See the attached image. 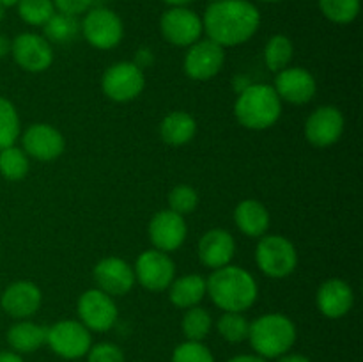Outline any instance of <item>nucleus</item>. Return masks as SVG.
I'll use <instances>...</instances> for the list:
<instances>
[{
  "label": "nucleus",
  "instance_id": "f257e3e1",
  "mask_svg": "<svg viewBox=\"0 0 363 362\" xmlns=\"http://www.w3.org/2000/svg\"><path fill=\"white\" fill-rule=\"evenodd\" d=\"M261 25V13L250 0H218L211 2L202 16L208 39L222 48L240 46L255 35Z\"/></svg>",
  "mask_w": 363,
  "mask_h": 362
},
{
  "label": "nucleus",
  "instance_id": "f03ea898",
  "mask_svg": "<svg viewBox=\"0 0 363 362\" xmlns=\"http://www.w3.org/2000/svg\"><path fill=\"white\" fill-rule=\"evenodd\" d=\"M206 290L213 304L227 312L248 311L259 297L257 280L248 270L238 265L213 270L206 279Z\"/></svg>",
  "mask_w": 363,
  "mask_h": 362
},
{
  "label": "nucleus",
  "instance_id": "7ed1b4c3",
  "mask_svg": "<svg viewBox=\"0 0 363 362\" xmlns=\"http://www.w3.org/2000/svg\"><path fill=\"white\" fill-rule=\"evenodd\" d=\"M234 116L238 123L248 130H268L275 126L282 116V99L273 85L250 84L238 94Z\"/></svg>",
  "mask_w": 363,
  "mask_h": 362
},
{
  "label": "nucleus",
  "instance_id": "20e7f679",
  "mask_svg": "<svg viewBox=\"0 0 363 362\" xmlns=\"http://www.w3.org/2000/svg\"><path fill=\"white\" fill-rule=\"evenodd\" d=\"M296 325L293 319L280 312H268L250 322L248 341L255 355L262 358H279L289 353L296 343Z\"/></svg>",
  "mask_w": 363,
  "mask_h": 362
},
{
  "label": "nucleus",
  "instance_id": "39448f33",
  "mask_svg": "<svg viewBox=\"0 0 363 362\" xmlns=\"http://www.w3.org/2000/svg\"><path fill=\"white\" fill-rule=\"evenodd\" d=\"M255 263L269 279L289 277L298 266L296 247L282 234H264L255 247Z\"/></svg>",
  "mask_w": 363,
  "mask_h": 362
},
{
  "label": "nucleus",
  "instance_id": "423d86ee",
  "mask_svg": "<svg viewBox=\"0 0 363 362\" xmlns=\"http://www.w3.org/2000/svg\"><path fill=\"white\" fill-rule=\"evenodd\" d=\"M145 87L144 70L133 60H121L112 64L101 77V91L108 99L128 103L137 99Z\"/></svg>",
  "mask_w": 363,
  "mask_h": 362
},
{
  "label": "nucleus",
  "instance_id": "0eeeda50",
  "mask_svg": "<svg viewBox=\"0 0 363 362\" xmlns=\"http://www.w3.org/2000/svg\"><path fill=\"white\" fill-rule=\"evenodd\" d=\"M46 344L59 357L74 361L85 357L89 348L92 346L91 330L78 319H60L48 327Z\"/></svg>",
  "mask_w": 363,
  "mask_h": 362
},
{
  "label": "nucleus",
  "instance_id": "6e6552de",
  "mask_svg": "<svg viewBox=\"0 0 363 362\" xmlns=\"http://www.w3.org/2000/svg\"><path fill=\"white\" fill-rule=\"evenodd\" d=\"M85 41L98 50H112L123 41L124 25L119 14L106 7H94L85 13L80 23Z\"/></svg>",
  "mask_w": 363,
  "mask_h": 362
},
{
  "label": "nucleus",
  "instance_id": "1a4fd4ad",
  "mask_svg": "<svg viewBox=\"0 0 363 362\" xmlns=\"http://www.w3.org/2000/svg\"><path fill=\"white\" fill-rule=\"evenodd\" d=\"M135 279L152 293H162L169 290L172 280L176 279V265L167 252L149 248L144 251L135 261Z\"/></svg>",
  "mask_w": 363,
  "mask_h": 362
},
{
  "label": "nucleus",
  "instance_id": "9d476101",
  "mask_svg": "<svg viewBox=\"0 0 363 362\" xmlns=\"http://www.w3.org/2000/svg\"><path fill=\"white\" fill-rule=\"evenodd\" d=\"M78 322L84 323L91 332H106L112 329L119 318V309L110 295L98 287L84 291L78 298Z\"/></svg>",
  "mask_w": 363,
  "mask_h": 362
},
{
  "label": "nucleus",
  "instance_id": "9b49d317",
  "mask_svg": "<svg viewBox=\"0 0 363 362\" xmlns=\"http://www.w3.org/2000/svg\"><path fill=\"white\" fill-rule=\"evenodd\" d=\"M160 32L163 39L174 46H191L201 39L204 27L202 18L186 6L170 7L160 18Z\"/></svg>",
  "mask_w": 363,
  "mask_h": 362
},
{
  "label": "nucleus",
  "instance_id": "f8f14e48",
  "mask_svg": "<svg viewBox=\"0 0 363 362\" xmlns=\"http://www.w3.org/2000/svg\"><path fill=\"white\" fill-rule=\"evenodd\" d=\"M225 64V50L211 39H199L184 55V73L195 82H208L222 71Z\"/></svg>",
  "mask_w": 363,
  "mask_h": 362
},
{
  "label": "nucleus",
  "instance_id": "ddd939ff",
  "mask_svg": "<svg viewBox=\"0 0 363 362\" xmlns=\"http://www.w3.org/2000/svg\"><path fill=\"white\" fill-rule=\"evenodd\" d=\"M11 55L14 62L28 73H43L53 62L52 45L34 32L18 34L11 41Z\"/></svg>",
  "mask_w": 363,
  "mask_h": 362
},
{
  "label": "nucleus",
  "instance_id": "4468645a",
  "mask_svg": "<svg viewBox=\"0 0 363 362\" xmlns=\"http://www.w3.org/2000/svg\"><path fill=\"white\" fill-rule=\"evenodd\" d=\"M344 133V116L337 106L325 105L315 109L305 121V137L315 148H330Z\"/></svg>",
  "mask_w": 363,
  "mask_h": 362
},
{
  "label": "nucleus",
  "instance_id": "2eb2a0df",
  "mask_svg": "<svg viewBox=\"0 0 363 362\" xmlns=\"http://www.w3.org/2000/svg\"><path fill=\"white\" fill-rule=\"evenodd\" d=\"M98 290L110 297H124L133 290L135 283V270L128 261L121 258H103L101 261L96 263L92 270Z\"/></svg>",
  "mask_w": 363,
  "mask_h": 362
},
{
  "label": "nucleus",
  "instance_id": "dca6fc26",
  "mask_svg": "<svg viewBox=\"0 0 363 362\" xmlns=\"http://www.w3.org/2000/svg\"><path fill=\"white\" fill-rule=\"evenodd\" d=\"M147 234L156 251L169 254V252L177 251L184 243L188 227L183 215L172 212V209H160L149 222Z\"/></svg>",
  "mask_w": 363,
  "mask_h": 362
},
{
  "label": "nucleus",
  "instance_id": "f3484780",
  "mask_svg": "<svg viewBox=\"0 0 363 362\" xmlns=\"http://www.w3.org/2000/svg\"><path fill=\"white\" fill-rule=\"evenodd\" d=\"M23 151L30 158L39 160V162H52L57 160L64 153L66 141L62 133L52 124L46 123H34L23 131L21 137Z\"/></svg>",
  "mask_w": 363,
  "mask_h": 362
},
{
  "label": "nucleus",
  "instance_id": "a211bd4d",
  "mask_svg": "<svg viewBox=\"0 0 363 362\" xmlns=\"http://www.w3.org/2000/svg\"><path fill=\"white\" fill-rule=\"evenodd\" d=\"M273 89L282 102L291 105H305L314 99L318 92V82L311 71L289 66L277 73Z\"/></svg>",
  "mask_w": 363,
  "mask_h": 362
},
{
  "label": "nucleus",
  "instance_id": "6ab92c4d",
  "mask_svg": "<svg viewBox=\"0 0 363 362\" xmlns=\"http://www.w3.org/2000/svg\"><path fill=\"white\" fill-rule=\"evenodd\" d=\"M43 293L32 280H14L4 290L0 307L16 319H27L39 311Z\"/></svg>",
  "mask_w": 363,
  "mask_h": 362
},
{
  "label": "nucleus",
  "instance_id": "aec40b11",
  "mask_svg": "<svg viewBox=\"0 0 363 362\" xmlns=\"http://www.w3.org/2000/svg\"><path fill=\"white\" fill-rule=\"evenodd\" d=\"M354 293L353 287L342 279L325 280L315 293V305L319 312L330 319H337L346 316L353 309Z\"/></svg>",
  "mask_w": 363,
  "mask_h": 362
},
{
  "label": "nucleus",
  "instance_id": "412c9836",
  "mask_svg": "<svg viewBox=\"0 0 363 362\" xmlns=\"http://www.w3.org/2000/svg\"><path fill=\"white\" fill-rule=\"evenodd\" d=\"M234 254H236V240L227 229L216 227L208 231L199 241V259L202 265L211 270L230 265Z\"/></svg>",
  "mask_w": 363,
  "mask_h": 362
},
{
  "label": "nucleus",
  "instance_id": "4be33fe9",
  "mask_svg": "<svg viewBox=\"0 0 363 362\" xmlns=\"http://www.w3.org/2000/svg\"><path fill=\"white\" fill-rule=\"evenodd\" d=\"M234 222L245 236L261 238L269 229V212L262 202L245 199L234 209Z\"/></svg>",
  "mask_w": 363,
  "mask_h": 362
},
{
  "label": "nucleus",
  "instance_id": "5701e85b",
  "mask_svg": "<svg viewBox=\"0 0 363 362\" xmlns=\"http://www.w3.org/2000/svg\"><path fill=\"white\" fill-rule=\"evenodd\" d=\"M197 133V121L184 110H174L167 114L160 123V137L165 144L179 148L188 144Z\"/></svg>",
  "mask_w": 363,
  "mask_h": 362
},
{
  "label": "nucleus",
  "instance_id": "b1692460",
  "mask_svg": "<svg viewBox=\"0 0 363 362\" xmlns=\"http://www.w3.org/2000/svg\"><path fill=\"white\" fill-rule=\"evenodd\" d=\"M46 332H48V327L38 325L34 322H28V319H21L7 330L6 337L13 351L21 355L32 353V351L39 350L43 344H46Z\"/></svg>",
  "mask_w": 363,
  "mask_h": 362
},
{
  "label": "nucleus",
  "instance_id": "393cba45",
  "mask_svg": "<svg viewBox=\"0 0 363 362\" xmlns=\"http://www.w3.org/2000/svg\"><path fill=\"white\" fill-rule=\"evenodd\" d=\"M206 277L199 273L177 277L169 286V298L172 305L179 309H190L199 305L206 297Z\"/></svg>",
  "mask_w": 363,
  "mask_h": 362
},
{
  "label": "nucleus",
  "instance_id": "a878e982",
  "mask_svg": "<svg viewBox=\"0 0 363 362\" xmlns=\"http://www.w3.org/2000/svg\"><path fill=\"white\" fill-rule=\"evenodd\" d=\"M43 32L45 35L43 38L50 43V45H66L77 39V35L80 34V21L77 16H69V14H64L55 11L52 14L48 21L43 25Z\"/></svg>",
  "mask_w": 363,
  "mask_h": 362
},
{
  "label": "nucleus",
  "instance_id": "bb28decb",
  "mask_svg": "<svg viewBox=\"0 0 363 362\" xmlns=\"http://www.w3.org/2000/svg\"><path fill=\"white\" fill-rule=\"evenodd\" d=\"M294 46L287 35L275 34L268 39L264 46V62L269 71L279 73V71L289 67L291 60H293Z\"/></svg>",
  "mask_w": 363,
  "mask_h": 362
},
{
  "label": "nucleus",
  "instance_id": "cd10ccee",
  "mask_svg": "<svg viewBox=\"0 0 363 362\" xmlns=\"http://www.w3.org/2000/svg\"><path fill=\"white\" fill-rule=\"evenodd\" d=\"M30 163H28L27 153L16 146L0 149V174L7 181H21L28 174Z\"/></svg>",
  "mask_w": 363,
  "mask_h": 362
},
{
  "label": "nucleus",
  "instance_id": "c85d7f7f",
  "mask_svg": "<svg viewBox=\"0 0 363 362\" xmlns=\"http://www.w3.org/2000/svg\"><path fill=\"white\" fill-rule=\"evenodd\" d=\"M211 314L201 305H194V307L186 309L183 316V323H181V329H183L186 341H204L211 332Z\"/></svg>",
  "mask_w": 363,
  "mask_h": 362
},
{
  "label": "nucleus",
  "instance_id": "c756f323",
  "mask_svg": "<svg viewBox=\"0 0 363 362\" xmlns=\"http://www.w3.org/2000/svg\"><path fill=\"white\" fill-rule=\"evenodd\" d=\"M20 133L21 126L16 106L13 105V102L0 96V149L14 146V142L20 138Z\"/></svg>",
  "mask_w": 363,
  "mask_h": 362
},
{
  "label": "nucleus",
  "instance_id": "7c9ffc66",
  "mask_svg": "<svg viewBox=\"0 0 363 362\" xmlns=\"http://www.w3.org/2000/svg\"><path fill=\"white\" fill-rule=\"evenodd\" d=\"M216 330L227 343H243L248 339V330H250V322L245 318L243 312H227L220 316L216 322Z\"/></svg>",
  "mask_w": 363,
  "mask_h": 362
},
{
  "label": "nucleus",
  "instance_id": "2f4dec72",
  "mask_svg": "<svg viewBox=\"0 0 363 362\" xmlns=\"http://www.w3.org/2000/svg\"><path fill=\"white\" fill-rule=\"evenodd\" d=\"M362 0H319V9L337 25H347L360 14Z\"/></svg>",
  "mask_w": 363,
  "mask_h": 362
},
{
  "label": "nucleus",
  "instance_id": "473e14b6",
  "mask_svg": "<svg viewBox=\"0 0 363 362\" xmlns=\"http://www.w3.org/2000/svg\"><path fill=\"white\" fill-rule=\"evenodd\" d=\"M16 7L21 20L32 27H43L55 13L53 0H18Z\"/></svg>",
  "mask_w": 363,
  "mask_h": 362
},
{
  "label": "nucleus",
  "instance_id": "72a5a7b5",
  "mask_svg": "<svg viewBox=\"0 0 363 362\" xmlns=\"http://www.w3.org/2000/svg\"><path fill=\"white\" fill-rule=\"evenodd\" d=\"M199 206V194L190 185H177L169 194V209L179 213V215H188L194 213Z\"/></svg>",
  "mask_w": 363,
  "mask_h": 362
},
{
  "label": "nucleus",
  "instance_id": "f704fd0d",
  "mask_svg": "<svg viewBox=\"0 0 363 362\" xmlns=\"http://www.w3.org/2000/svg\"><path fill=\"white\" fill-rule=\"evenodd\" d=\"M172 362H215V357L202 341H184L174 348Z\"/></svg>",
  "mask_w": 363,
  "mask_h": 362
},
{
  "label": "nucleus",
  "instance_id": "c9c22d12",
  "mask_svg": "<svg viewBox=\"0 0 363 362\" xmlns=\"http://www.w3.org/2000/svg\"><path fill=\"white\" fill-rule=\"evenodd\" d=\"M87 362H126L123 348L113 343L92 344L87 351Z\"/></svg>",
  "mask_w": 363,
  "mask_h": 362
},
{
  "label": "nucleus",
  "instance_id": "e433bc0d",
  "mask_svg": "<svg viewBox=\"0 0 363 362\" xmlns=\"http://www.w3.org/2000/svg\"><path fill=\"white\" fill-rule=\"evenodd\" d=\"M94 0H53V6L55 11L64 14H69V16H80L85 14L92 7Z\"/></svg>",
  "mask_w": 363,
  "mask_h": 362
},
{
  "label": "nucleus",
  "instance_id": "4c0bfd02",
  "mask_svg": "<svg viewBox=\"0 0 363 362\" xmlns=\"http://www.w3.org/2000/svg\"><path fill=\"white\" fill-rule=\"evenodd\" d=\"M152 60H155V55H152V52L149 48H140L137 53H135V60L133 62L137 64L140 70H144V67L151 66Z\"/></svg>",
  "mask_w": 363,
  "mask_h": 362
},
{
  "label": "nucleus",
  "instance_id": "58836bf2",
  "mask_svg": "<svg viewBox=\"0 0 363 362\" xmlns=\"http://www.w3.org/2000/svg\"><path fill=\"white\" fill-rule=\"evenodd\" d=\"M277 362H311V358L301 353H284L277 358Z\"/></svg>",
  "mask_w": 363,
  "mask_h": 362
},
{
  "label": "nucleus",
  "instance_id": "ea45409f",
  "mask_svg": "<svg viewBox=\"0 0 363 362\" xmlns=\"http://www.w3.org/2000/svg\"><path fill=\"white\" fill-rule=\"evenodd\" d=\"M227 362H268L266 358L259 357V355H250V353H243V355H236V357L229 358Z\"/></svg>",
  "mask_w": 363,
  "mask_h": 362
},
{
  "label": "nucleus",
  "instance_id": "a19ab883",
  "mask_svg": "<svg viewBox=\"0 0 363 362\" xmlns=\"http://www.w3.org/2000/svg\"><path fill=\"white\" fill-rule=\"evenodd\" d=\"M0 362H25L23 358H21L20 353H16V351H0Z\"/></svg>",
  "mask_w": 363,
  "mask_h": 362
},
{
  "label": "nucleus",
  "instance_id": "79ce46f5",
  "mask_svg": "<svg viewBox=\"0 0 363 362\" xmlns=\"http://www.w3.org/2000/svg\"><path fill=\"white\" fill-rule=\"evenodd\" d=\"M11 53V41L4 34H0V59Z\"/></svg>",
  "mask_w": 363,
  "mask_h": 362
},
{
  "label": "nucleus",
  "instance_id": "37998d69",
  "mask_svg": "<svg viewBox=\"0 0 363 362\" xmlns=\"http://www.w3.org/2000/svg\"><path fill=\"white\" fill-rule=\"evenodd\" d=\"M165 4H169L170 7H177V6H188L191 0H163Z\"/></svg>",
  "mask_w": 363,
  "mask_h": 362
},
{
  "label": "nucleus",
  "instance_id": "c03bdc74",
  "mask_svg": "<svg viewBox=\"0 0 363 362\" xmlns=\"http://www.w3.org/2000/svg\"><path fill=\"white\" fill-rule=\"evenodd\" d=\"M0 4H2L4 7H11V6H16L18 0H0Z\"/></svg>",
  "mask_w": 363,
  "mask_h": 362
},
{
  "label": "nucleus",
  "instance_id": "a18cd8bd",
  "mask_svg": "<svg viewBox=\"0 0 363 362\" xmlns=\"http://www.w3.org/2000/svg\"><path fill=\"white\" fill-rule=\"evenodd\" d=\"M4 16H6V7H4L2 4H0V23H2Z\"/></svg>",
  "mask_w": 363,
  "mask_h": 362
},
{
  "label": "nucleus",
  "instance_id": "49530a36",
  "mask_svg": "<svg viewBox=\"0 0 363 362\" xmlns=\"http://www.w3.org/2000/svg\"><path fill=\"white\" fill-rule=\"evenodd\" d=\"M262 2H279V0H262Z\"/></svg>",
  "mask_w": 363,
  "mask_h": 362
},
{
  "label": "nucleus",
  "instance_id": "de8ad7c7",
  "mask_svg": "<svg viewBox=\"0 0 363 362\" xmlns=\"http://www.w3.org/2000/svg\"><path fill=\"white\" fill-rule=\"evenodd\" d=\"M208 2H209V4H211V2H218V0H208Z\"/></svg>",
  "mask_w": 363,
  "mask_h": 362
}]
</instances>
